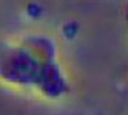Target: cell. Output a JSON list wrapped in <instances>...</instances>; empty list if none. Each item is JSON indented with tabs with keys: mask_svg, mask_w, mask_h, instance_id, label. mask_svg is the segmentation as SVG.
Returning <instances> with one entry per match:
<instances>
[{
	"mask_svg": "<svg viewBox=\"0 0 128 115\" xmlns=\"http://www.w3.org/2000/svg\"><path fill=\"white\" fill-rule=\"evenodd\" d=\"M0 80L48 99H60L70 91L58 46L43 34L0 42Z\"/></svg>",
	"mask_w": 128,
	"mask_h": 115,
	"instance_id": "obj_1",
	"label": "cell"
}]
</instances>
